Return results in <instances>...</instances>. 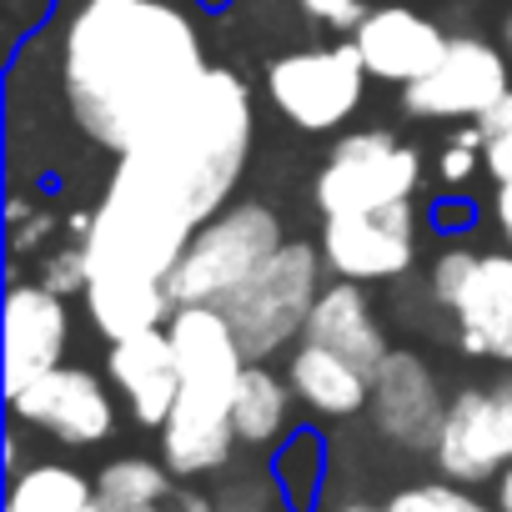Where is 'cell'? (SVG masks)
<instances>
[{
  "mask_svg": "<svg viewBox=\"0 0 512 512\" xmlns=\"http://www.w3.org/2000/svg\"><path fill=\"white\" fill-rule=\"evenodd\" d=\"M206 6H221V0H206Z\"/></svg>",
  "mask_w": 512,
  "mask_h": 512,
  "instance_id": "8d00e7d4",
  "label": "cell"
},
{
  "mask_svg": "<svg viewBox=\"0 0 512 512\" xmlns=\"http://www.w3.org/2000/svg\"><path fill=\"white\" fill-rule=\"evenodd\" d=\"M41 282H46V287H56L61 297H76V292H86V282H91L86 246H81V241H71V246L51 251V256H46V267H41Z\"/></svg>",
  "mask_w": 512,
  "mask_h": 512,
  "instance_id": "4316f807",
  "label": "cell"
},
{
  "mask_svg": "<svg viewBox=\"0 0 512 512\" xmlns=\"http://www.w3.org/2000/svg\"><path fill=\"white\" fill-rule=\"evenodd\" d=\"M502 36H507V51H512V11H507V21H502Z\"/></svg>",
  "mask_w": 512,
  "mask_h": 512,
  "instance_id": "e575fe53",
  "label": "cell"
},
{
  "mask_svg": "<svg viewBox=\"0 0 512 512\" xmlns=\"http://www.w3.org/2000/svg\"><path fill=\"white\" fill-rule=\"evenodd\" d=\"M492 211H497V226H502V236H507V246H512V171L497 181V201H492Z\"/></svg>",
  "mask_w": 512,
  "mask_h": 512,
  "instance_id": "f546056e",
  "label": "cell"
},
{
  "mask_svg": "<svg viewBox=\"0 0 512 512\" xmlns=\"http://www.w3.org/2000/svg\"><path fill=\"white\" fill-rule=\"evenodd\" d=\"M96 507V477H86L71 462H26L11 472L6 512H91Z\"/></svg>",
  "mask_w": 512,
  "mask_h": 512,
  "instance_id": "ffe728a7",
  "label": "cell"
},
{
  "mask_svg": "<svg viewBox=\"0 0 512 512\" xmlns=\"http://www.w3.org/2000/svg\"><path fill=\"white\" fill-rule=\"evenodd\" d=\"M507 462H512V372L482 387H462L447 402V417L432 447L437 477H452L462 487L497 482Z\"/></svg>",
  "mask_w": 512,
  "mask_h": 512,
  "instance_id": "52a82bcc",
  "label": "cell"
},
{
  "mask_svg": "<svg viewBox=\"0 0 512 512\" xmlns=\"http://www.w3.org/2000/svg\"><path fill=\"white\" fill-rule=\"evenodd\" d=\"M482 166H487V156H482V131H477V121H467V126L442 146L437 176H442V186H467Z\"/></svg>",
  "mask_w": 512,
  "mask_h": 512,
  "instance_id": "603a6c76",
  "label": "cell"
},
{
  "mask_svg": "<svg viewBox=\"0 0 512 512\" xmlns=\"http://www.w3.org/2000/svg\"><path fill=\"white\" fill-rule=\"evenodd\" d=\"M447 312L467 357L512 367V251H477V267Z\"/></svg>",
  "mask_w": 512,
  "mask_h": 512,
  "instance_id": "9a60e30c",
  "label": "cell"
},
{
  "mask_svg": "<svg viewBox=\"0 0 512 512\" xmlns=\"http://www.w3.org/2000/svg\"><path fill=\"white\" fill-rule=\"evenodd\" d=\"M367 91V66L352 46V36L342 46H307V51H287L267 66V96L282 111V121H292L297 131H337Z\"/></svg>",
  "mask_w": 512,
  "mask_h": 512,
  "instance_id": "8992f818",
  "label": "cell"
},
{
  "mask_svg": "<svg viewBox=\"0 0 512 512\" xmlns=\"http://www.w3.org/2000/svg\"><path fill=\"white\" fill-rule=\"evenodd\" d=\"M337 512H387V507H377L367 497H347V502H337Z\"/></svg>",
  "mask_w": 512,
  "mask_h": 512,
  "instance_id": "836d02e7",
  "label": "cell"
},
{
  "mask_svg": "<svg viewBox=\"0 0 512 512\" xmlns=\"http://www.w3.org/2000/svg\"><path fill=\"white\" fill-rule=\"evenodd\" d=\"M136 512H171V502H161V507H136Z\"/></svg>",
  "mask_w": 512,
  "mask_h": 512,
  "instance_id": "d590c367",
  "label": "cell"
},
{
  "mask_svg": "<svg viewBox=\"0 0 512 512\" xmlns=\"http://www.w3.org/2000/svg\"><path fill=\"white\" fill-rule=\"evenodd\" d=\"M287 377H292V392L307 412L327 417V422H342V417H357L367 412L372 402V372H362L352 357L322 347V342H297L292 362H287Z\"/></svg>",
  "mask_w": 512,
  "mask_h": 512,
  "instance_id": "e0dca14e",
  "label": "cell"
},
{
  "mask_svg": "<svg viewBox=\"0 0 512 512\" xmlns=\"http://www.w3.org/2000/svg\"><path fill=\"white\" fill-rule=\"evenodd\" d=\"M91 512H101V502H96V507H91Z\"/></svg>",
  "mask_w": 512,
  "mask_h": 512,
  "instance_id": "74e56055",
  "label": "cell"
},
{
  "mask_svg": "<svg viewBox=\"0 0 512 512\" xmlns=\"http://www.w3.org/2000/svg\"><path fill=\"white\" fill-rule=\"evenodd\" d=\"M171 512H221L216 497H201V492H176L171 497Z\"/></svg>",
  "mask_w": 512,
  "mask_h": 512,
  "instance_id": "1f68e13d",
  "label": "cell"
},
{
  "mask_svg": "<svg viewBox=\"0 0 512 512\" xmlns=\"http://www.w3.org/2000/svg\"><path fill=\"white\" fill-rule=\"evenodd\" d=\"M497 507H502V512H512V462L497 472Z\"/></svg>",
  "mask_w": 512,
  "mask_h": 512,
  "instance_id": "d6a6232c",
  "label": "cell"
},
{
  "mask_svg": "<svg viewBox=\"0 0 512 512\" xmlns=\"http://www.w3.org/2000/svg\"><path fill=\"white\" fill-rule=\"evenodd\" d=\"M277 246H282V216L272 206H262V201H226L211 221L196 226L186 256L171 272L176 307H191V302L221 307Z\"/></svg>",
  "mask_w": 512,
  "mask_h": 512,
  "instance_id": "277c9868",
  "label": "cell"
},
{
  "mask_svg": "<svg viewBox=\"0 0 512 512\" xmlns=\"http://www.w3.org/2000/svg\"><path fill=\"white\" fill-rule=\"evenodd\" d=\"M447 41H452V36H447L432 16H422L417 6H377V11H367V16L357 21V31H352V46H357L367 76H372V81H387V86H412V81H422V76L442 61Z\"/></svg>",
  "mask_w": 512,
  "mask_h": 512,
  "instance_id": "7c38bea8",
  "label": "cell"
},
{
  "mask_svg": "<svg viewBox=\"0 0 512 512\" xmlns=\"http://www.w3.org/2000/svg\"><path fill=\"white\" fill-rule=\"evenodd\" d=\"M56 71L76 131L126 156L191 101L206 51L176 0H76L56 36Z\"/></svg>",
  "mask_w": 512,
  "mask_h": 512,
  "instance_id": "7a4b0ae2",
  "label": "cell"
},
{
  "mask_svg": "<svg viewBox=\"0 0 512 512\" xmlns=\"http://www.w3.org/2000/svg\"><path fill=\"white\" fill-rule=\"evenodd\" d=\"M477 131H482V156H487V171L502 181V176L512 171V91H507L497 106H487V111L477 116Z\"/></svg>",
  "mask_w": 512,
  "mask_h": 512,
  "instance_id": "cb8c5ba5",
  "label": "cell"
},
{
  "mask_svg": "<svg viewBox=\"0 0 512 512\" xmlns=\"http://www.w3.org/2000/svg\"><path fill=\"white\" fill-rule=\"evenodd\" d=\"M302 337H307V342H322V347H332V352H342V357H352L362 372H377L382 357L392 352V347H387V332H382V322H377L372 297L362 292V282H347V277L332 282V287H322V297H317V307H312Z\"/></svg>",
  "mask_w": 512,
  "mask_h": 512,
  "instance_id": "2e32d148",
  "label": "cell"
},
{
  "mask_svg": "<svg viewBox=\"0 0 512 512\" xmlns=\"http://www.w3.org/2000/svg\"><path fill=\"white\" fill-rule=\"evenodd\" d=\"M382 507H387V512H502L497 502L472 497V487H462V482H452V477L412 482V487L392 492Z\"/></svg>",
  "mask_w": 512,
  "mask_h": 512,
  "instance_id": "7402d4cb",
  "label": "cell"
},
{
  "mask_svg": "<svg viewBox=\"0 0 512 512\" xmlns=\"http://www.w3.org/2000/svg\"><path fill=\"white\" fill-rule=\"evenodd\" d=\"M367 417H372V427H377L392 447H402V452H427V457H432L437 432H442V417H447V402H442L437 372L427 367L422 352L392 347V352L382 357V367L372 372Z\"/></svg>",
  "mask_w": 512,
  "mask_h": 512,
  "instance_id": "8fae6325",
  "label": "cell"
},
{
  "mask_svg": "<svg viewBox=\"0 0 512 512\" xmlns=\"http://www.w3.org/2000/svg\"><path fill=\"white\" fill-rule=\"evenodd\" d=\"M106 382L121 392L126 412L161 432L176 397H181V362H176V347H171V332L166 327H151V332H136V337H121L106 347Z\"/></svg>",
  "mask_w": 512,
  "mask_h": 512,
  "instance_id": "5bb4252c",
  "label": "cell"
},
{
  "mask_svg": "<svg viewBox=\"0 0 512 512\" xmlns=\"http://www.w3.org/2000/svg\"><path fill=\"white\" fill-rule=\"evenodd\" d=\"M176 497V472L156 457H116L96 472V502L101 512H136L161 507Z\"/></svg>",
  "mask_w": 512,
  "mask_h": 512,
  "instance_id": "44dd1931",
  "label": "cell"
},
{
  "mask_svg": "<svg viewBox=\"0 0 512 512\" xmlns=\"http://www.w3.org/2000/svg\"><path fill=\"white\" fill-rule=\"evenodd\" d=\"M507 91H512L507 56L482 36H452L442 61L422 81L402 86V111L417 121H477Z\"/></svg>",
  "mask_w": 512,
  "mask_h": 512,
  "instance_id": "ba28073f",
  "label": "cell"
},
{
  "mask_svg": "<svg viewBox=\"0 0 512 512\" xmlns=\"http://www.w3.org/2000/svg\"><path fill=\"white\" fill-rule=\"evenodd\" d=\"M472 267H477V251H472V246H452V251H442L437 262H432L427 292H432V302H437L442 312L452 307V297L462 292V282L472 277Z\"/></svg>",
  "mask_w": 512,
  "mask_h": 512,
  "instance_id": "484cf974",
  "label": "cell"
},
{
  "mask_svg": "<svg viewBox=\"0 0 512 512\" xmlns=\"http://www.w3.org/2000/svg\"><path fill=\"white\" fill-rule=\"evenodd\" d=\"M272 502H282V497H277L272 477H262V472H231L216 492L221 512H272Z\"/></svg>",
  "mask_w": 512,
  "mask_h": 512,
  "instance_id": "d4e9b609",
  "label": "cell"
},
{
  "mask_svg": "<svg viewBox=\"0 0 512 512\" xmlns=\"http://www.w3.org/2000/svg\"><path fill=\"white\" fill-rule=\"evenodd\" d=\"M51 226H56V221H51L46 211H36L31 201H21V196L11 201V246H16V251H31V246H46V236H51Z\"/></svg>",
  "mask_w": 512,
  "mask_h": 512,
  "instance_id": "f1b7e54d",
  "label": "cell"
},
{
  "mask_svg": "<svg viewBox=\"0 0 512 512\" xmlns=\"http://www.w3.org/2000/svg\"><path fill=\"white\" fill-rule=\"evenodd\" d=\"M322 262L312 241H282L226 302V322L246 352V362H267L307 332V317L322 297Z\"/></svg>",
  "mask_w": 512,
  "mask_h": 512,
  "instance_id": "3957f363",
  "label": "cell"
},
{
  "mask_svg": "<svg viewBox=\"0 0 512 512\" xmlns=\"http://www.w3.org/2000/svg\"><path fill=\"white\" fill-rule=\"evenodd\" d=\"M71 342V307L46 282H11L6 292V397L61 367Z\"/></svg>",
  "mask_w": 512,
  "mask_h": 512,
  "instance_id": "4fadbf2b",
  "label": "cell"
},
{
  "mask_svg": "<svg viewBox=\"0 0 512 512\" xmlns=\"http://www.w3.org/2000/svg\"><path fill=\"white\" fill-rule=\"evenodd\" d=\"M422 186V151L397 141L392 131H352L332 146L327 166L312 181V201L322 216L377 211L412 201Z\"/></svg>",
  "mask_w": 512,
  "mask_h": 512,
  "instance_id": "5b68a950",
  "label": "cell"
},
{
  "mask_svg": "<svg viewBox=\"0 0 512 512\" xmlns=\"http://www.w3.org/2000/svg\"><path fill=\"white\" fill-rule=\"evenodd\" d=\"M111 392L116 387L101 382L96 372L61 362V367L41 372L36 382L16 387L6 402H11L16 422L56 437L61 447H101L116 432V397Z\"/></svg>",
  "mask_w": 512,
  "mask_h": 512,
  "instance_id": "9c48e42d",
  "label": "cell"
},
{
  "mask_svg": "<svg viewBox=\"0 0 512 512\" xmlns=\"http://www.w3.org/2000/svg\"><path fill=\"white\" fill-rule=\"evenodd\" d=\"M302 6V16L307 21H317V26H327V31H357V21L367 16V6L362 0H297Z\"/></svg>",
  "mask_w": 512,
  "mask_h": 512,
  "instance_id": "83f0119b",
  "label": "cell"
},
{
  "mask_svg": "<svg viewBox=\"0 0 512 512\" xmlns=\"http://www.w3.org/2000/svg\"><path fill=\"white\" fill-rule=\"evenodd\" d=\"M292 377H277L267 362H246L236 397H231V422H236V442L241 447H277L292 432Z\"/></svg>",
  "mask_w": 512,
  "mask_h": 512,
  "instance_id": "ac0fdd59",
  "label": "cell"
},
{
  "mask_svg": "<svg viewBox=\"0 0 512 512\" xmlns=\"http://www.w3.org/2000/svg\"><path fill=\"white\" fill-rule=\"evenodd\" d=\"M26 467V422H11L6 432V472H21Z\"/></svg>",
  "mask_w": 512,
  "mask_h": 512,
  "instance_id": "4dcf8cb0",
  "label": "cell"
},
{
  "mask_svg": "<svg viewBox=\"0 0 512 512\" xmlns=\"http://www.w3.org/2000/svg\"><path fill=\"white\" fill-rule=\"evenodd\" d=\"M256 141V101L251 86L226 71L206 66L191 101L136 151L116 156L111 181L81 231L91 277H136L166 282L186 256L201 221H211Z\"/></svg>",
  "mask_w": 512,
  "mask_h": 512,
  "instance_id": "6da1fadb",
  "label": "cell"
},
{
  "mask_svg": "<svg viewBox=\"0 0 512 512\" xmlns=\"http://www.w3.org/2000/svg\"><path fill=\"white\" fill-rule=\"evenodd\" d=\"M322 256L347 282H397L417 262V206H377V211H347L327 216L322 226Z\"/></svg>",
  "mask_w": 512,
  "mask_h": 512,
  "instance_id": "30bf717a",
  "label": "cell"
},
{
  "mask_svg": "<svg viewBox=\"0 0 512 512\" xmlns=\"http://www.w3.org/2000/svg\"><path fill=\"white\" fill-rule=\"evenodd\" d=\"M327 467H332V447L317 427H292L267 457V477L287 512H317L327 492Z\"/></svg>",
  "mask_w": 512,
  "mask_h": 512,
  "instance_id": "d6986e66",
  "label": "cell"
}]
</instances>
